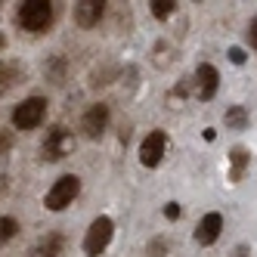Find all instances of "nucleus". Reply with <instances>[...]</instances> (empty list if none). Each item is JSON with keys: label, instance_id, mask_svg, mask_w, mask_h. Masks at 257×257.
<instances>
[{"label": "nucleus", "instance_id": "obj_11", "mask_svg": "<svg viewBox=\"0 0 257 257\" xmlns=\"http://www.w3.org/2000/svg\"><path fill=\"white\" fill-rule=\"evenodd\" d=\"M248 168H251V152L245 149V146H232L229 149V171H226L229 183H238L248 174Z\"/></svg>", "mask_w": 257, "mask_h": 257}, {"label": "nucleus", "instance_id": "obj_13", "mask_svg": "<svg viewBox=\"0 0 257 257\" xmlns=\"http://www.w3.org/2000/svg\"><path fill=\"white\" fill-rule=\"evenodd\" d=\"M19 81H22V65L10 62V59H0V96H4L7 90H13Z\"/></svg>", "mask_w": 257, "mask_h": 257}, {"label": "nucleus", "instance_id": "obj_2", "mask_svg": "<svg viewBox=\"0 0 257 257\" xmlns=\"http://www.w3.org/2000/svg\"><path fill=\"white\" fill-rule=\"evenodd\" d=\"M16 22L31 34H44L53 22V4L50 0H25L16 10Z\"/></svg>", "mask_w": 257, "mask_h": 257}, {"label": "nucleus", "instance_id": "obj_24", "mask_svg": "<svg viewBox=\"0 0 257 257\" xmlns=\"http://www.w3.org/2000/svg\"><path fill=\"white\" fill-rule=\"evenodd\" d=\"M4 47H7V34H4V31H0V50H4Z\"/></svg>", "mask_w": 257, "mask_h": 257}, {"label": "nucleus", "instance_id": "obj_17", "mask_svg": "<svg viewBox=\"0 0 257 257\" xmlns=\"http://www.w3.org/2000/svg\"><path fill=\"white\" fill-rule=\"evenodd\" d=\"M62 71H65V62H62L59 56H53V59L44 65V75H47V81H53V84H62Z\"/></svg>", "mask_w": 257, "mask_h": 257}, {"label": "nucleus", "instance_id": "obj_3", "mask_svg": "<svg viewBox=\"0 0 257 257\" xmlns=\"http://www.w3.org/2000/svg\"><path fill=\"white\" fill-rule=\"evenodd\" d=\"M78 192H81V177H78V174H62V177L47 189L44 208L53 211V214H59V211H65L71 201L78 198Z\"/></svg>", "mask_w": 257, "mask_h": 257}, {"label": "nucleus", "instance_id": "obj_1", "mask_svg": "<svg viewBox=\"0 0 257 257\" xmlns=\"http://www.w3.org/2000/svg\"><path fill=\"white\" fill-rule=\"evenodd\" d=\"M112 238H115V220L108 217V214H99V217L90 220L81 248H84L87 257H102L108 251V245H112Z\"/></svg>", "mask_w": 257, "mask_h": 257}, {"label": "nucleus", "instance_id": "obj_18", "mask_svg": "<svg viewBox=\"0 0 257 257\" xmlns=\"http://www.w3.org/2000/svg\"><path fill=\"white\" fill-rule=\"evenodd\" d=\"M168 248H171L168 238L155 235V238H149V245H146V254H149V257H164V254H168Z\"/></svg>", "mask_w": 257, "mask_h": 257}, {"label": "nucleus", "instance_id": "obj_8", "mask_svg": "<svg viewBox=\"0 0 257 257\" xmlns=\"http://www.w3.org/2000/svg\"><path fill=\"white\" fill-rule=\"evenodd\" d=\"M192 84H195V96H198V102H211V99L217 96V90H220V71H217V65L201 62V65L195 68Z\"/></svg>", "mask_w": 257, "mask_h": 257}, {"label": "nucleus", "instance_id": "obj_4", "mask_svg": "<svg viewBox=\"0 0 257 257\" xmlns=\"http://www.w3.org/2000/svg\"><path fill=\"white\" fill-rule=\"evenodd\" d=\"M71 149H75V134L62 124H53L44 137V143H41V158L44 161H62L71 155Z\"/></svg>", "mask_w": 257, "mask_h": 257}, {"label": "nucleus", "instance_id": "obj_23", "mask_svg": "<svg viewBox=\"0 0 257 257\" xmlns=\"http://www.w3.org/2000/svg\"><path fill=\"white\" fill-rule=\"evenodd\" d=\"M10 149V137H0V152H7Z\"/></svg>", "mask_w": 257, "mask_h": 257}, {"label": "nucleus", "instance_id": "obj_19", "mask_svg": "<svg viewBox=\"0 0 257 257\" xmlns=\"http://www.w3.org/2000/svg\"><path fill=\"white\" fill-rule=\"evenodd\" d=\"M226 56H229L232 65H245V62H248V56H245V50H242V47H229V50H226Z\"/></svg>", "mask_w": 257, "mask_h": 257}, {"label": "nucleus", "instance_id": "obj_7", "mask_svg": "<svg viewBox=\"0 0 257 257\" xmlns=\"http://www.w3.org/2000/svg\"><path fill=\"white\" fill-rule=\"evenodd\" d=\"M108 121H112V108H108L105 102H96V105H90L84 118H81V131L87 140H99L105 131H108Z\"/></svg>", "mask_w": 257, "mask_h": 257}, {"label": "nucleus", "instance_id": "obj_12", "mask_svg": "<svg viewBox=\"0 0 257 257\" xmlns=\"http://www.w3.org/2000/svg\"><path fill=\"white\" fill-rule=\"evenodd\" d=\"M62 251H65V238L59 232H47L31 248V257H62Z\"/></svg>", "mask_w": 257, "mask_h": 257}, {"label": "nucleus", "instance_id": "obj_5", "mask_svg": "<svg viewBox=\"0 0 257 257\" xmlns=\"http://www.w3.org/2000/svg\"><path fill=\"white\" fill-rule=\"evenodd\" d=\"M47 118V99L44 96H28L13 108V127L16 131H38Z\"/></svg>", "mask_w": 257, "mask_h": 257}, {"label": "nucleus", "instance_id": "obj_16", "mask_svg": "<svg viewBox=\"0 0 257 257\" xmlns=\"http://www.w3.org/2000/svg\"><path fill=\"white\" fill-rule=\"evenodd\" d=\"M149 10H152V16H155L158 22H168L171 16L177 13V4H174V0H152Z\"/></svg>", "mask_w": 257, "mask_h": 257}, {"label": "nucleus", "instance_id": "obj_21", "mask_svg": "<svg viewBox=\"0 0 257 257\" xmlns=\"http://www.w3.org/2000/svg\"><path fill=\"white\" fill-rule=\"evenodd\" d=\"M183 214V208L177 205V201H168V205H164V217H168V220H177Z\"/></svg>", "mask_w": 257, "mask_h": 257}, {"label": "nucleus", "instance_id": "obj_22", "mask_svg": "<svg viewBox=\"0 0 257 257\" xmlns=\"http://www.w3.org/2000/svg\"><path fill=\"white\" fill-rule=\"evenodd\" d=\"M229 257H251V245H235Z\"/></svg>", "mask_w": 257, "mask_h": 257}, {"label": "nucleus", "instance_id": "obj_10", "mask_svg": "<svg viewBox=\"0 0 257 257\" xmlns=\"http://www.w3.org/2000/svg\"><path fill=\"white\" fill-rule=\"evenodd\" d=\"M220 232H223V214H220V211H208L205 217L198 220L192 238H195V245L208 248V245H214L217 238H220Z\"/></svg>", "mask_w": 257, "mask_h": 257}, {"label": "nucleus", "instance_id": "obj_20", "mask_svg": "<svg viewBox=\"0 0 257 257\" xmlns=\"http://www.w3.org/2000/svg\"><path fill=\"white\" fill-rule=\"evenodd\" d=\"M248 44H251V50L257 53V16L248 22Z\"/></svg>", "mask_w": 257, "mask_h": 257}, {"label": "nucleus", "instance_id": "obj_14", "mask_svg": "<svg viewBox=\"0 0 257 257\" xmlns=\"http://www.w3.org/2000/svg\"><path fill=\"white\" fill-rule=\"evenodd\" d=\"M248 121H251V115H248L245 105H229L226 112H223V124L229 127V131H245Z\"/></svg>", "mask_w": 257, "mask_h": 257}, {"label": "nucleus", "instance_id": "obj_15", "mask_svg": "<svg viewBox=\"0 0 257 257\" xmlns=\"http://www.w3.org/2000/svg\"><path fill=\"white\" fill-rule=\"evenodd\" d=\"M16 235H19V220L10 217V214H4V217H0V248L10 245Z\"/></svg>", "mask_w": 257, "mask_h": 257}, {"label": "nucleus", "instance_id": "obj_9", "mask_svg": "<svg viewBox=\"0 0 257 257\" xmlns=\"http://www.w3.org/2000/svg\"><path fill=\"white\" fill-rule=\"evenodd\" d=\"M105 0H81V4H75V10H71V19H75L78 28H96L102 22V16H105Z\"/></svg>", "mask_w": 257, "mask_h": 257}, {"label": "nucleus", "instance_id": "obj_6", "mask_svg": "<svg viewBox=\"0 0 257 257\" xmlns=\"http://www.w3.org/2000/svg\"><path fill=\"white\" fill-rule=\"evenodd\" d=\"M168 155V134L164 131H149L140 143V164L143 168H158Z\"/></svg>", "mask_w": 257, "mask_h": 257}, {"label": "nucleus", "instance_id": "obj_25", "mask_svg": "<svg viewBox=\"0 0 257 257\" xmlns=\"http://www.w3.org/2000/svg\"><path fill=\"white\" fill-rule=\"evenodd\" d=\"M0 195H4V180H0Z\"/></svg>", "mask_w": 257, "mask_h": 257}]
</instances>
